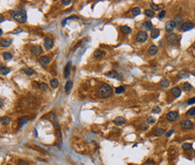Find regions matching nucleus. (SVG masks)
<instances>
[{"mask_svg":"<svg viewBox=\"0 0 195 165\" xmlns=\"http://www.w3.org/2000/svg\"><path fill=\"white\" fill-rule=\"evenodd\" d=\"M10 14L19 23H25L27 20V14H26V11L24 10V9L11 10Z\"/></svg>","mask_w":195,"mask_h":165,"instance_id":"nucleus-1","label":"nucleus"},{"mask_svg":"<svg viewBox=\"0 0 195 165\" xmlns=\"http://www.w3.org/2000/svg\"><path fill=\"white\" fill-rule=\"evenodd\" d=\"M112 93H113V89L108 84H103L99 88V90H98L99 97L102 98H109L110 96L112 95Z\"/></svg>","mask_w":195,"mask_h":165,"instance_id":"nucleus-2","label":"nucleus"},{"mask_svg":"<svg viewBox=\"0 0 195 165\" xmlns=\"http://www.w3.org/2000/svg\"><path fill=\"white\" fill-rule=\"evenodd\" d=\"M166 41L168 42V43L171 45H176L179 42L178 39V35L176 33H169L166 37Z\"/></svg>","mask_w":195,"mask_h":165,"instance_id":"nucleus-3","label":"nucleus"},{"mask_svg":"<svg viewBox=\"0 0 195 165\" xmlns=\"http://www.w3.org/2000/svg\"><path fill=\"white\" fill-rule=\"evenodd\" d=\"M166 117H167L168 120L171 121V122H174V121H177L178 119H179V114H178V112H175V111L170 112L167 114Z\"/></svg>","mask_w":195,"mask_h":165,"instance_id":"nucleus-4","label":"nucleus"},{"mask_svg":"<svg viewBox=\"0 0 195 165\" xmlns=\"http://www.w3.org/2000/svg\"><path fill=\"white\" fill-rule=\"evenodd\" d=\"M148 35L146 33V32H140L138 33V34L136 35V41L139 42V43H144L145 41L147 40Z\"/></svg>","mask_w":195,"mask_h":165,"instance_id":"nucleus-5","label":"nucleus"},{"mask_svg":"<svg viewBox=\"0 0 195 165\" xmlns=\"http://www.w3.org/2000/svg\"><path fill=\"white\" fill-rule=\"evenodd\" d=\"M31 53L33 55H40L43 53V49L39 45H33L31 48Z\"/></svg>","mask_w":195,"mask_h":165,"instance_id":"nucleus-6","label":"nucleus"},{"mask_svg":"<svg viewBox=\"0 0 195 165\" xmlns=\"http://www.w3.org/2000/svg\"><path fill=\"white\" fill-rule=\"evenodd\" d=\"M181 126H182L183 129H185V130H190V129H192V128L193 127V122L190 120H185L181 123Z\"/></svg>","mask_w":195,"mask_h":165,"instance_id":"nucleus-7","label":"nucleus"},{"mask_svg":"<svg viewBox=\"0 0 195 165\" xmlns=\"http://www.w3.org/2000/svg\"><path fill=\"white\" fill-rule=\"evenodd\" d=\"M176 27V24L174 23V21H168L165 24V30L166 32H172V31Z\"/></svg>","mask_w":195,"mask_h":165,"instance_id":"nucleus-8","label":"nucleus"},{"mask_svg":"<svg viewBox=\"0 0 195 165\" xmlns=\"http://www.w3.org/2000/svg\"><path fill=\"white\" fill-rule=\"evenodd\" d=\"M193 27H194V25L191 22H184L181 25V28L183 31H189L191 29H193Z\"/></svg>","mask_w":195,"mask_h":165,"instance_id":"nucleus-9","label":"nucleus"},{"mask_svg":"<svg viewBox=\"0 0 195 165\" xmlns=\"http://www.w3.org/2000/svg\"><path fill=\"white\" fill-rule=\"evenodd\" d=\"M11 43H12V40L9 39V38H4L0 42V44L3 47H9L11 45Z\"/></svg>","mask_w":195,"mask_h":165,"instance_id":"nucleus-10","label":"nucleus"},{"mask_svg":"<svg viewBox=\"0 0 195 165\" xmlns=\"http://www.w3.org/2000/svg\"><path fill=\"white\" fill-rule=\"evenodd\" d=\"M70 70H71V61H69L67 63V65L64 69V77L68 78L70 74Z\"/></svg>","mask_w":195,"mask_h":165,"instance_id":"nucleus-11","label":"nucleus"},{"mask_svg":"<svg viewBox=\"0 0 195 165\" xmlns=\"http://www.w3.org/2000/svg\"><path fill=\"white\" fill-rule=\"evenodd\" d=\"M53 45V41L51 38H46L44 41V46L46 49H51Z\"/></svg>","mask_w":195,"mask_h":165,"instance_id":"nucleus-12","label":"nucleus"},{"mask_svg":"<svg viewBox=\"0 0 195 165\" xmlns=\"http://www.w3.org/2000/svg\"><path fill=\"white\" fill-rule=\"evenodd\" d=\"M106 75L109 78H114V79H118V78L120 77L119 73H118V71H116V70H111V71L107 73Z\"/></svg>","mask_w":195,"mask_h":165,"instance_id":"nucleus-13","label":"nucleus"},{"mask_svg":"<svg viewBox=\"0 0 195 165\" xmlns=\"http://www.w3.org/2000/svg\"><path fill=\"white\" fill-rule=\"evenodd\" d=\"M171 93L174 96L175 98H178V97H180L181 93H182V90H181L179 88H173L171 89Z\"/></svg>","mask_w":195,"mask_h":165,"instance_id":"nucleus-14","label":"nucleus"},{"mask_svg":"<svg viewBox=\"0 0 195 165\" xmlns=\"http://www.w3.org/2000/svg\"><path fill=\"white\" fill-rule=\"evenodd\" d=\"M39 61H40V63L42 65H47L50 62V58L47 57V56H43V57L40 58Z\"/></svg>","mask_w":195,"mask_h":165,"instance_id":"nucleus-15","label":"nucleus"},{"mask_svg":"<svg viewBox=\"0 0 195 165\" xmlns=\"http://www.w3.org/2000/svg\"><path fill=\"white\" fill-rule=\"evenodd\" d=\"M28 121H29V117H28L27 115H24V116H22V117L19 119V126H23V125H25Z\"/></svg>","mask_w":195,"mask_h":165,"instance_id":"nucleus-16","label":"nucleus"},{"mask_svg":"<svg viewBox=\"0 0 195 165\" xmlns=\"http://www.w3.org/2000/svg\"><path fill=\"white\" fill-rule=\"evenodd\" d=\"M158 52V48L155 46V45H152L150 48H149V50H148V53L150 55H155Z\"/></svg>","mask_w":195,"mask_h":165,"instance_id":"nucleus-17","label":"nucleus"},{"mask_svg":"<svg viewBox=\"0 0 195 165\" xmlns=\"http://www.w3.org/2000/svg\"><path fill=\"white\" fill-rule=\"evenodd\" d=\"M10 123V119L8 116H3L0 118V124H2L3 125H7Z\"/></svg>","mask_w":195,"mask_h":165,"instance_id":"nucleus-18","label":"nucleus"},{"mask_svg":"<svg viewBox=\"0 0 195 165\" xmlns=\"http://www.w3.org/2000/svg\"><path fill=\"white\" fill-rule=\"evenodd\" d=\"M23 72H25L27 76H32L34 74V70H32V68H25L23 70Z\"/></svg>","mask_w":195,"mask_h":165,"instance_id":"nucleus-19","label":"nucleus"},{"mask_svg":"<svg viewBox=\"0 0 195 165\" xmlns=\"http://www.w3.org/2000/svg\"><path fill=\"white\" fill-rule=\"evenodd\" d=\"M160 85L162 88H168L170 86V82H169V80L167 79H162L160 81Z\"/></svg>","mask_w":195,"mask_h":165,"instance_id":"nucleus-20","label":"nucleus"},{"mask_svg":"<svg viewBox=\"0 0 195 165\" xmlns=\"http://www.w3.org/2000/svg\"><path fill=\"white\" fill-rule=\"evenodd\" d=\"M114 124L117 125H122L123 124H125V119L123 117H120V116L119 117H117L114 120Z\"/></svg>","mask_w":195,"mask_h":165,"instance_id":"nucleus-21","label":"nucleus"},{"mask_svg":"<svg viewBox=\"0 0 195 165\" xmlns=\"http://www.w3.org/2000/svg\"><path fill=\"white\" fill-rule=\"evenodd\" d=\"M11 70L9 68H6V67H1L0 68V74L1 75H6L8 73L10 72Z\"/></svg>","mask_w":195,"mask_h":165,"instance_id":"nucleus-22","label":"nucleus"},{"mask_svg":"<svg viewBox=\"0 0 195 165\" xmlns=\"http://www.w3.org/2000/svg\"><path fill=\"white\" fill-rule=\"evenodd\" d=\"M120 30H121V32H122L123 33H125V34H128V33H131V28L128 27V26H126V25L121 26V27H120Z\"/></svg>","mask_w":195,"mask_h":165,"instance_id":"nucleus-23","label":"nucleus"},{"mask_svg":"<svg viewBox=\"0 0 195 165\" xmlns=\"http://www.w3.org/2000/svg\"><path fill=\"white\" fill-rule=\"evenodd\" d=\"M160 34V30H158V29H153L152 30V33H151V37L153 39H155V38H157Z\"/></svg>","mask_w":195,"mask_h":165,"instance_id":"nucleus-24","label":"nucleus"},{"mask_svg":"<svg viewBox=\"0 0 195 165\" xmlns=\"http://www.w3.org/2000/svg\"><path fill=\"white\" fill-rule=\"evenodd\" d=\"M178 75H179L180 79H186V78H189L190 74L188 72H186V71H184V70H182V71H180V72L178 73Z\"/></svg>","mask_w":195,"mask_h":165,"instance_id":"nucleus-25","label":"nucleus"},{"mask_svg":"<svg viewBox=\"0 0 195 165\" xmlns=\"http://www.w3.org/2000/svg\"><path fill=\"white\" fill-rule=\"evenodd\" d=\"M50 85H51V87H52L53 88H57L58 86H59V81H58L56 79H53V80H51Z\"/></svg>","mask_w":195,"mask_h":165,"instance_id":"nucleus-26","label":"nucleus"},{"mask_svg":"<svg viewBox=\"0 0 195 165\" xmlns=\"http://www.w3.org/2000/svg\"><path fill=\"white\" fill-rule=\"evenodd\" d=\"M71 87H72V81L71 80H69V81H67V83H66V85H65V92L68 93L69 91H70V89L71 88Z\"/></svg>","mask_w":195,"mask_h":165,"instance_id":"nucleus-27","label":"nucleus"},{"mask_svg":"<svg viewBox=\"0 0 195 165\" xmlns=\"http://www.w3.org/2000/svg\"><path fill=\"white\" fill-rule=\"evenodd\" d=\"M143 26L146 28L147 30H153V25H152V23H151L150 21H146V22H145L144 24H143Z\"/></svg>","mask_w":195,"mask_h":165,"instance_id":"nucleus-28","label":"nucleus"},{"mask_svg":"<svg viewBox=\"0 0 195 165\" xmlns=\"http://www.w3.org/2000/svg\"><path fill=\"white\" fill-rule=\"evenodd\" d=\"M163 133H164V130L160 127H157L155 130V135H156V136H161L162 135H163Z\"/></svg>","mask_w":195,"mask_h":165,"instance_id":"nucleus-29","label":"nucleus"},{"mask_svg":"<svg viewBox=\"0 0 195 165\" xmlns=\"http://www.w3.org/2000/svg\"><path fill=\"white\" fill-rule=\"evenodd\" d=\"M183 89L185 91H190L191 89H193V87L189 82H184L183 83Z\"/></svg>","mask_w":195,"mask_h":165,"instance_id":"nucleus-30","label":"nucleus"},{"mask_svg":"<svg viewBox=\"0 0 195 165\" xmlns=\"http://www.w3.org/2000/svg\"><path fill=\"white\" fill-rule=\"evenodd\" d=\"M192 146H193V145H192V143H184L183 144V146H182V147H183V149L184 151H189V150H191V149H192Z\"/></svg>","mask_w":195,"mask_h":165,"instance_id":"nucleus-31","label":"nucleus"},{"mask_svg":"<svg viewBox=\"0 0 195 165\" xmlns=\"http://www.w3.org/2000/svg\"><path fill=\"white\" fill-rule=\"evenodd\" d=\"M145 15H147L148 17H153V16L155 15V12L153 10H151V9H146V10L145 11Z\"/></svg>","mask_w":195,"mask_h":165,"instance_id":"nucleus-32","label":"nucleus"},{"mask_svg":"<svg viewBox=\"0 0 195 165\" xmlns=\"http://www.w3.org/2000/svg\"><path fill=\"white\" fill-rule=\"evenodd\" d=\"M104 54V53H103L101 50H96L95 52H94V56H95L96 58H99L101 57L102 55Z\"/></svg>","mask_w":195,"mask_h":165,"instance_id":"nucleus-33","label":"nucleus"},{"mask_svg":"<svg viewBox=\"0 0 195 165\" xmlns=\"http://www.w3.org/2000/svg\"><path fill=\"white\" fill-rule=\"evenodd\" d=\"M132 14L134 16H136V15H138L139 14H140V8L139 7H135L132 9Z\"/></svg>","mask_w":195,"mask_h":165,"instance_id":"nucleus-34","label":"nucleus"},{"mask_svg":"<svg viewBox=\"0 0 195 165\" xmlns=\"http://www.w3.org/2000/svg\"><path fill=\"white\" fill-rule=\"evenodd\" d=\"M3 57H4V59L5 60H10V59H12V54H11L10 53H4V54H3Z\"/></svg>","mask_w":195,"mask_h":165,"instance_id":"nucleus-35","label":"nucleus"},{"mask_svg":"<svg viewBox=\"0 0 195 165\" xmlns=\"http://www.w3.org/2000/svg\"><path fill=\"white\" fill-rule=\"evenodd\" d=\"M124 91H125V87H123V86H120V87L117 88V89H116V93L117 94H121Z\"/></svg>","mask_w":195,"mask_h":165,"instance_id":"nucleus-36","label":"nucleus"},{"mask_svg":"<svg viewBox=\"0 0 195 165\" xmlns=\"http://www.w3.org/2000/svg\"><path fill=\"white\" fill-rule=\"evenodd\" d=\"M39 88H40V89L41 90H46L48 88V85L47 84H45V83H40L39 84Z\"/></svg>","mask_w":195,"mask_h":165,"instance_id":"nucleus-37","label":"nucleus"},{"mask_svg":"<svg viewBox=\"0 0 195 165\" xmlns=\"http://www.w3.org/2000/svg\"><path fill=\"white\" fill-rule=\"evenodd\" d=\"M146 122H147V124H155V118L153 117V116H149V117L147 118Z\"/></svg>","mask_w":195,"mask_h":165,"instance_id":"nucleus-38","label":"nucleus"},{"mask_svg":"<svg viewBox=\"0 0 195 165\" xmlns=\"http://www.w3.org/2000/svg\"><path fill=\"white\" fill-rule=\"evenodd\" d=\"M187 115H195V108H191L189 111L187 112Z\"/></svg>","mask_w":195,"mask_h":165,"instance_id":"nucleus-39","label":"nucleus"},{"mask_svg":"<svg viewBox=\"0 0 195 165\" xmlns=\"http://www.w3.org/2000/svg\"><path fill=\"white\" fill-rule=\"evenodd\" d=\"M152 112L155 113V114H159V113L161 112V108H159V107H155V108H153Z\"/></svg>","mask_w":195,"mask_h":165,"instance_id":"nucleus-40","label":"nucleus"},{"mask_svg":"<svg viewBox=\"0 0 195 165\" xmlns=\"http://www.w3.org/2000/svg\"><path fill=\"white\" fill-rule=\"evenodd\" d=\"M150 6H151V8H152L153 10H155V11H158V9H159V6H158L157 5L154 4V3H151Z\"/></svg>","mask_w":195,"mask_h":165,"instance_id":"nucleus-41","label":"nucleus"},{"mask_svg":"<svg viewBox=\"0 0 195 165\" xmlns=\"http://www.w3.org/2000/svg\"><path fill=\"white\" fill-rule=\"evenodd\" d=\"M18 165H29V163L24 160H19L18 161Z\"/></svg>","mask_w":195,"mask_h":165,"instance_id":"nucleus-42","label":"nucleus"},{"mask_svg":"<svg viewBox=\"0 0 195 165\" xmlns=\"http://www.w3.org/2000/svg\"><path fill=\"white\" fill-rule=\"evenodd\" d=\"M187 104L188 105H193V104H195V98H191V99L188 100Z\"/></svg>","mask_w":195,"mask_h":165,"instance_id":"nucleus-43","label":"nucleus"},{"mask_svg":"<svg viewBox=\"0 0 195 165\" xmlns=\"http://www.w3.org/2000/svg\"><path fill=\"white\" fill-rule=\"evenodd\" d=\"M164 15H165V11L162 10V11H161V12H160V14H159V15H158V17L160 18V19H162V18L164 17Z\"/></svg>","mask_w":195,"mask_h":165,"instance_id":"nucleus-44","label":"nucleus"},{"mask_svg":"<svg viewBox=\"0 0 195 165\" xmlns=\"http://www.w3.org/2000/svg\"><path fill=\"white\" fill-rule=\"evenodd\" d=\"M70 3L71 1L70 0H63V4L65 5H70Z\"/></svg>","mask_w":195,"mask_h":165,"instance_id":"nucleus-45","label":"nucleus"},{"mask_svg":"<svg viewBox=\"0 0 195 165\" xmlns=\"http://www.w3.org/2000/svg\"><path fill=\"white\" fill-rule=\"evenodd\" d=\"M175 20H176V22H178L179 24H181V25L183 24V23H182V19H181L180 16H176V17H175ZM176 22H174L175 24H176Z\"/></svg>","mask_w":195,"mask_h":165,"instance_id":"nucleus-46","label":"nucleus"},{"mask_svg":"<svg viewBox=\"0 0 195 165\" xmlns=\"http://www.w3.org/2000/svg\"><path fill=\"white\" fill-rule=\"evenodd\" d=\"M173 133H174V130H171L170 132H168V134H166V137H170V136L173 135Z\"/></svg>","mask_w":195,"mask_h":165,"instance_id":"nucleus-47","label":"nucleus"},{"mask_svg":"<svg viewBox=\"0 0 195 165\" xmlns=\"http://www.w3.org/2000/svg\"><path fill=\"white\" fill-rule=\"evenodd\" d=\"M141 128H142L143 130H146L148 128V126L147 125H142V126H141Z\"/></svg>","mask_w":195,"mask_h":165,"instance_id":"nucleus-48","label":"nucleus"},{"mask_svg":"<svg viewBox=\"0 0 195 165\" xmlns=\"http://www.w3.org/2000/svg\"><path fill=\"white\" fill-rule=\"evenodd\" d=\"M3 21H4V16H3V15L0 14V23H2Z\"/></svg>","mask_w":195,"mask_h":165,"instance_id":"nucleus-49","label":"nucleus"},{"mask_svg":"<svg viewBox=\"0 0 195 165\" xmlns=\"http://www.w3.org/2000/svg\"><path fill=\"white\" fill-rule=\"evenodd\" d=\"M3 104H4V100H3L2 98H0V108H1V107L3 106Z\"/></svg>","mask_w":195,"mask_h":165,"instance_id":"nucleus-50","label":"nucleus"},{"mask_svg":"<svg viewBox=\"0 0 195 165\" xmlns=\"http://www.w3.org/2000/svg\"><path fill=\"white\" fill-rule=\"evenodd\" d=\"M2 34H3V31L1 30V29H0V36H1Z\"/></svg>","mask_w":195,"mask_h":165,"instance_id":"nucleus-51","label":"nucleus"},{"mask_svg":"<svg viewBox=\"0 0 195 165\" xmlns=\"http://www.w3.org/2000/svg\"><path fill=\"white\" fill-rule=\"evenodd\" d=\"M194 154H195V151H194Z\"/></svg>","mask_w":195,"mask_h":165,"instance_id":"nucleus-52","label":"nucleus"}]
</instances>
